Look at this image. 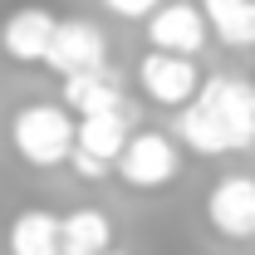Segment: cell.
Returning <instances> with one entry per match:
<instances>
[{
    "mask_svg": "<svg viewBox=\"0 0 255 255\" xmlns=\"http://www.w3.org/2000/svg\"><path fill=\"white\" fill-rule=\"evenodd\" d=\"M59 103L69 108V113H79V118L128 108V103H123V84H118V74H113L108 64H103V69H89V74H69V79H64Z\"/></svg>",
    "mask_w": 255,
    "mask_h": 255,
    "instance_id": "9c48e42d",
    "label": "cell"
},
{
    "mask_svg": "<svg viewBox=\"0 0 255 255\" xmlns=\"http://www.w3.org/2000/svg\"><path fill=\"white\" fill-rule=\"evenodd\" d=\"M10 255H59V216L30 206L10 221Z\"/></svg>",
    "mask_w": 255,
    "mask_h": 255,
    "instance_id": "4fadbf2b",
    "label": "cell"
},
{
    "mask_svg": "<svg viewBox=\"0 0 255 255\" xmlns=\"http://www.w3.org/2000/svg\"><path fill=\"white\" fill-rule=\"evenodd\" d=\"M128 108L118 113H94V118H79V132H74V152H89V157L108 162V167H118L128 147Z\"/></svg>",
    "mask_w": 255,
    "mask_h": 255,
    "instance_id": "8fae6325",
    "label": "cell"
},
{
    "mask_svg": "<svg viewBox=\"0 0 255 255\" xmlns=\"http://www.w3.org/2000/svg\"><path fill=\"white\" fill-rule=\"evenodd\" d=\"M177 137L201 157L255 147V84L236 74L206 79L196 98L177 113Z\"/></svg>",
    "mask_w": 255,
    "mask_h": 255,
    "instance_id": "6da1fadb",
    "label": "cell"
},
{
    "mask_svg": "<svg viewBox=\"0 0 255 255\" xmlns=\"http://www.w3.org/2000/svg\"><path fill=\"white\" fill-rule=\"evenodd\" d=\"M103 255H123V251H103Z\"/></svg>",
    "mask_w": 255,
    "mask_h": 255,
    "instance_id": "2e32d148",
    "label": "cell"
},
{
    "mask_svg": "<svg viewBox=\"0 0 255 255\" xmlns=\"http://www.w3.org/2000/svg\"><path fill=\"white\" fill-rule=\"evenodd\" d=\"M206 10L201 5H187V0H167L157 5L152 15H147V39H152V49H167V54H201L206 49Z\"/></svg>",
    "mask_w": 255,
    "mask_h": 255,
    "instance_id": "8992f818",
    "label": "cell"
},
{
    "mask_svg": "<svg viewBox=\"0 0 255 255\" xmlns=\"http://www.w3.org/2000/svg\"><path fill=\"white\" fill-rule=\"evenodd\" d=\"M74 132H79V123L69 118L64 103H25L10 118V142H15L20 162H30V167H59V162H69Z\"/></svg>",
    "mask_w": 255,
    "mask_h": 255,
    "instance_id": "7a4b0ae2",
    "label": "cell"
},
{
    "mask_svg": "<svg viewBox=\"0 0 255 255\" xmlns=\"http://www.w3.org/2000/svg\"><path fill=\"white\" fill-rule=\"evenodd\" d=\"M206 221L226 241H251L255 236V177L226 172L206 196Z\"/></svg>",
    "mask_w": 255,
    "mask_h": 255,
    "instance_id": "5b68a950",
    "label": "cell"
},
{
    "mask_svg": "<svg viewBox=\"0 0 255 255\" xmlns=\"http://www.w3.org/2000/svg\"><path fill=\"white\" fill-rule=\"evenodd\" d=\"M137 84L162 108H187L191 98H196V89H201V74H196L191 54L152 49V54H142V64H137Z\"/></svg>",
    "mask_w": 255,
    "mask_h": 255,
    "instance_id": "277c9868",
    "label": "cell"
},
{
    "mask_svg": "<svg viewBox=\"0 0 255 255\" xmlns=\"http://www.w3.org/2000/svg\"><path fill=\"white\" fill-rule=\"evenodd\" d=\"M113 251V221L98 206H79L59 216V255H103Z\"/></svg>",
    "mask_w": 255,
    "mask_h": 255,
    "instance_id": "30bf717a",
    "label": "cell"
},
{
    "mask_svg": "<svg viewBox=\"0 0 255 255\" xmlns=\"http://www.w3.org/2000/svg\"><path fill=\"white\" fill-rule=\"evenodd\" d=\"M211 34L231 49H255V0H201Z\"/></svg>",
    "mask_w": 255,
    "mask_h": 255,
    "instance_id": "7c38bea8",
    "label": "cell"
},
{
    "mask_svg": "<svg viewBox=\"0 0 255 255\" xmlns=\"http://www.w3.org/2000/svg\"><path fill=\"white\" fill-rule=\"evenodd\" d=\"M69 162L84 172V177H103L108 172V162H98V157H89V152H69Z\"/></svg>",
    "mask_w": 255,
    "mask_h": 255,
    "instance_id": "9a60e30c",
    "label": "cell"
},
{
    "mask_svg": "<svg viewBox=\"0 0 255 255\" xmlns=\"http://www.w3.org/2000/svg\"><path fill=\"white\" fill-rule=\"evenodd\" d=\"M177 167H182V152H177V142L167 132H132L123 157H118L123 182L137 191H162L177 177Z\"/></svg>",
    "mask_w": 255,
    "mask_h": 255,
    "instance_id": "3957f363",
    "label": "cell"
},
{
    "mask_svg": "<svg viewBox=\"0 0 255 255\" xmlns=\"http://www.w3.org/2000/svg\"><path fill=\"white\" fill-rule=\"evenodd\" d=\"M54 30H59V20L44 5H20L0 25V49H5V59H15V64H44Z\"/></svg>",
    "mask_w": 255,
    "mask_h": 255,
    "instance_id": "ba28073f",
    "label": "cell"
},
{
    "mask_svg": "<svg viewBox=\"0 0 255 255\" xmlns=\"http://www.w3.org/2000/svg\"><path fill=\"white\" fill-rule=\"evenodd\" d=\"M103 5H108L113 15H123V20H147L162 0H103Z\"/></svg>",
    "mask_w": 255,
    "mask_h": 255,
    "instance_id": "5bb4252c",
    "label": "cell"
},
{
    "mask_svg": "<svg viewBox=\"0 0 255 255\" xmlns=\"http://www.w3.org/2000/svg\"><path fill=\"white\" fill-rule=\"evenodd\" d=\"M44 64L69 79V74H89V69H103L108 64V39L94 20H59V30L49 39V54Z\"/></svg>",
    "mask_w": 255,
    "mask_h": 255,
    "instance_id": "52a82bcc",
    "label": "cell"
}]
</instances>
